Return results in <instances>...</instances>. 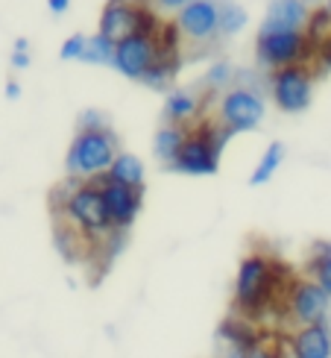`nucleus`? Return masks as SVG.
Returning <instances> with one entry per match:
<instances>
[{
    "mask_svg": "<svg viewBox=\"0 0 331 358\" xmlns=\"http://www.w3.org/2000/svg\"><path fill=\"white\" fill-rule=\"evenodd\" d=\"M120 156V141L115 136V129H85L73 136L68 156H65V168L68 176L77 182H97L100 176H106L112 162Z\"/></svg>",
    "mask_w": 331,
    "mask_h": 358,
    "instance_id": "3",
    "label": "nucleus"
},
{
    "mask_svg": "<svg viewBox=\"0 0 331 358\" xmlns=\"http://www.w3.org/2000/svg\"><path fill=\"white\" fill-rule=\"evenodd\" d=\"M47 6H50L53 15H62V12L71 6V0H47Z\"/></svg>",
    "mask_w": 331,
    "mask_h": 358,
    "instance_id": "32",
    "label": "nucleus"
},
{
    "mask_svg": "<svg viewBox=\"0 0 331 358\" xmlns=\"http://www.w3.org/2000/svg\"><path fill=\"white\" fill-rule=\"evenodd\" d=\"M18 94H21V85L15 83V80H9V83H6V97H9V100H15Z\"/></svg>",
    "mask_w": 331,
    "mask_h": 358,
    "instance_id": "33",
    "label": "nucleus"
},
{
    "mask_svg": "<svg viewBox=\"0 0 331 358\" xmlns=\"http://www.w3.org/2000/svg\"><path fill=\"white\" fill-rule=\"evenodd\" d=\"M115 48H117V44H115L112 38H106L103 33L88 36L82 62H91V65H112V62H115Z\"/></svg>",
    "mask_w": 331,
    "mask_h": 358,
    "instance_id": "22",
    "label": "nucleus"
},
{
    "mask_svg": "<svg viewBox=\"0 0 331 358\" xmlns=\"http://www.w3.org/2000/svg\"><path fill=\"white\" fill-rule=\"evenodd\" d=\"M264 121V97L249 85H232L226 88L217 100V124L229 129L232 136L237 132H252Z\"/></svg>",
    "mask_w": 331,
    "mask_h": 358,
    "instance_id": "7",
    "label": "nucleus"
},
{
    "mask_svg": "<svg viewBox=\"0 0 331 358\" xmlns=\"http://www.w3.org/2000/svg\"><path fill=\"white\" fill-rule=\"evenodd\" d=\"M80 132H85V129H106L109 127V121L103 117V112H97V109H85L82 115H80Z\"/></svg>",
    "mask_w": 331,
    "mask_h": 358,
    "instance_id": "28",
    "label": "nucleus"
},
{
    "mask_svg": "<svg viewBox=\"0 0 331 358\" xmlns=\"http://www.w3.org/2000/svg\"><path fill=\"white\" fill-rule=\"evenodd\" d=\"M53 208H56V220H62L65 227L77 232L88 250L115 244L124 235L112 227L97 182H77V179H71L62 191L53 194Z\"/></svg>",
    "mask_w": 331,
    "mask_h": 358,
    "instance_id": "2",
    "label": "nucleus"
},
{
    "mask_svg": "<svg viewBox=\"0 0 331 358\" xmlns=\"http://www.w3.org/2000/svg\"><path fill=\"white\" fill-rule=\"evenodd\" d=\"M188 138V127H179V124H164L159 127L156 138H153V153L159 162H164V165H173L179 150H182V144Z\"/></svg>",
    "mask_w": 331,
    "mask_h": 358,
    "instance_id": "17",
    "label": "nucleus"
},
{
    "mask_svg": "<svg viewBox=\"0 0 331 358\" xmlns=\"http://www.w3.org/2000/svg\"><path fill=\"white\" fill-rule=\"evenodd\" d=\"M314 62H317L320 71H331V36L320 44L317 50H314Z\"/></svg>",
    "mask_w": 331,
    "mask_h": 358,
    "instance_id": "29",
    "label": "nucleus"
},
{
    "mask_svg": "<svg viewBox=\"0 0 331 358\" xmlns=\"http://www.w3.org/2000/svg\"><path fill=\"white\" fill-rule=\"evenodd\" d=\"M255 56L267 68H290V65H308L314 59V48L305 38L302 29H288V33H258L255 41Z\"/></svg>",
    "mask_w": 331,
    "mask_h": 358,
    "instance_id": "8",
    "label": "nucleus"
},
{
    "mask_svg": "<svg viewBox=\"0 0 331 358\" xmlns=\"http://www.w3.org/2000/svg\"><path fill=\"white\" fill-rule=\"evenodd\" d=\"M305 276L331 294V244L328 241H317L311 247L308 262H305Z\"/></svg>",
    "mask_w": 331,
    "mask_h": 358,
    "instance_id": "19",
    "label": "nucleus"
},
{
    "mask_svg": "<svg viewBox=\"0 0 331 358\" xmlns=\"http://www.w3.org/2000/svg\"><path fill=\"white\" fill-rule=\"evenodd\" d=\"M247 21H249L247 9H240V6H235V3L220 6V36H235V33H240V29L247 27Z\"/></svg>",
    "mask_w": 331,
    "mask_h": 358,
    "instance_id": "24",
    "label": "nucleus"
},
{
    "mask_svg": "<svg viewBox=\"0 0 331 358\" xmlns=\"http://www.w3.org/2000/svg\"><path fill=\"white\" fill-rule=\"evenodd\" d=\"M191 3V0H156L153 9L161 15V12H182L185 6Z\"/></svg>",
    "mask_w": 331,
    "mask_h": 358,
    "instance_id": "30",
    "label": "nucleus"
},
{
    "mask_svg": "<svg viewBox=\"0 0 331 358\" xmlns=\"http://www.w3.org/2000/svg\"><path fill=\"white\" fill-rule=\"evenodd\" d=\"M270 92L281 112L299 115L308 109L311 92H314V71L311 65H290V68H279L270 73Z\"/></svg>",
    "mask_w": 331,
    "mask_h": 358,
    "instance_id": "9",
    "label": "nucleus"
},
{
    "mask_svg": "<svg viewBox=\"0 0 331 358\" xmlns=\"http://www.w3.org/2000/svg\"><path fill=\"white\" fill-rule=\"evenodd\" d=\"M328 315H331V294L314 279L296 276L288 296H284L279 323H284L293 332V329H305V326L328 323Z\"/></svg>",
    "mask_w": 331,
    "mask_h": 358,
    "instance_id": "5",
    "label": "nucleus"
},
{
    "mask_svg": "<svg viewBox=\"0 0 331 358\" xmlns=\"http://www.w3.org/2000/svg\"><path fill=\"white\" fill-rule=\"evenodd\" d=\"M106 179H112V182H117V185L144 191V162L135 156V153H120V156L112 162Z\"/></svg>",
    "mask_w": 331,
    "mask_h": 358,
    "instance_id": "18",
    "label": "nucleus"
},
{
    "mask_svg": "<svg viewBox=\"0 0 331 358\" xmlns=\"http://www.w3.org/2000/svg\"><path fill=\"white\" fill-rule=\"evenodd\" d=\"M296 282L290 264H284L267 250L247 252L237 264L235 291H232V315L264 326L270 317L281 315L284 296Z\"/></svg>",
    "mask_w": 331,
    "mask_h": 358,
    "instance_id": "1",
    "label": "nucleus"
},
{
    "mask_svg": "<svg viewBox=\"0 0 331 358\" xmlns=\"http://www.w3.org/2000/svg\"><path fill=\"white\" fill-rule=\"evenodd\" d=\"M12 68L15 71L29 68V50H12Z\"/></svg>",
    "mask_w": 331,
    "mask_h": 358,
    "instance_id": "31",
    "label": "nucleus"
},
{
    "mask_svg": "<svg viewBox=\"0 0 331 358\" xmlns=\"http://www.w3.org/2000/svg\"><path fill=\"white\" fill-rule=\"evenodd\" d=\"M164 115H168V124H179V127H193L200 124V115H203V100L193 94V92H170L168 100H164Z\"/></svg>",
    "mask_w": 331,
    "mask_h": 358,
    "instance_id": "16",
    "label": "nucleus"
},
{
    "mask_svg": "<svg viewBox=\"0 0 331 358\" xmlns=\"http://www.w3.org/2000/svg\"><path fill=\"white\" fill-rule=\"evenodd\" d=\"M179 65H182V59H179V50H159V59L156 65L149 68V73L144 77V83L149 88H164L176 80L179 73Z\"/></svg>",
    "mask_w": 331,
    "mask_h": 358,
    "instance_id": "20",
    "label": "nucleus"
},
{
    "mask_svg": "<svg viewBox=\"0 0 331 358\" xmlns=\"http://www.w3.org/2000/svg\"><path fill=\"white\" fill-rule=\"evenodd\" d=\"M328 12H331V3H328Z\"/></svg>",
    "mask_w": 331,
    "mask_h": 358,
    "instance_id": "36",
    "label": "nucleus"
},
{
    "mask_svg": "<svg viewBox=\"0 0 331 358\" xmlns=\"http://www.w3.org/2000/svg\"><path fill=\"white\" fill-rule=\"evenodd\" d=\"M97 188L103 194V203H106V212H109V220L117 232H126L135 217L141 215V206H144V191L138 188H126V185H117L112 179L100 176L97 179Z\"/></svg>",
    "mask_w": 331,
    "mask_h": 358,
    "instance_id": "12",
    "label": "nucleus"
},
{
    "mask_svg": "<svg viewBox=\"0 0 331 358\" xmlns=\"http://www.w3.org/2000/svg\"><path fill=\"white\" fill-rule=\"evenodd\" d=\"M244 358H290V355H288V344H284V338L270 332V338L264 341V344L255 347L252 352H247Z\"/></svg>",
    "mask_w": 331,
    "mask_h": 358,
    "instance_id": "25",
    "label": "nucleus"
},
{
    "mask_svg": "<svg viewBox=\"0 0 331 358\" xmlns=\"http://www.w3.org/2000/svg\"><path fill=\"white\" fill-rule=\"evenodd\" d=\"M281 162H284V144L281 141H273L267 147V150L261 153L258 159V165H255L252 176H249V185H264L273 179V173L281 168Z\"/></svg>",
    "mask_w": 331,
    "mask_h": 358,
    "instance_id": "21",
    "label": "nucleus"
},
{
    "mask_svg": "<svg viewBox=\"0 0 331 358\" xmlns=\"http://www.w3.org/2000/svg\"><path fill=\"white\" fill-rule=\"evenodd\" d=\"M159 50L161 48H159L156 36H126V38L117 41L112 68H117V73H124V77H129V80L144 83L149 68L156 65Z\"/></svg>",
    "mask_w": 331,
    "mask_h": 358,
    "instance_id": "10",
    "label": "nucleus"
},
{
    "mask_svg": "<svg viewBox=\"0 0 331 358\" xmlns=\"http://www.w3.org/2000/svg\"><path fill=\"white\" fill-rule=\"evenodd\" d=\"M85 44H88V36L82 33H73L62 41V48H59V59H65V62H71V59H82L85 56Z\"/></svg>",
    "mask_w": 331,
    "mask_h": 358,
    "instance_id": "26",
    "label": "nucleus"
},
{
    "mask_svg": "<svg viewBox=\"0 0 331 358\" xmlns=\"http://www.w3.org/2000/svg\"><path fill=\"white\" fill-rule=\"evenodd\" d=\"M311 18V9L305 0H273L267 6L261 33H288V29H305Z\"/></svg>",
    "mask_w": 331,
    "mask_h": 358,
    "instance_id": "15",
    "label": "nucleus"
},
{
    "mask_svg": "<svg viewBox=\"0 0 331 358\" xmlns=\"http://www.w3.org/2000/svg\"><path fill=\"white\" fill-rule=\"evenodd\" d=\"M290 358H331V323L293 329L284 338Z\"/></svg>",
    "mask_w": 331,
    "mask_h": 358,
    "instance_id": "14",
    "label": "nucleus"
},
{
    "mask_svg": "<svg viewBox=\"0 0 331 358\" xmlns=\"http://www.w3.org/2000/svg\"><path fill=\"white\" fill-rule=\"evenodd\" d=\"M161 15L153 6H135L129 0H106L100 12V29L115 44L126 36H159Z\"/></svg>",
    "mask_w": 331,
    "mask_h": 358,
    "instance_id": "6",
    "label": "nucleus"
},
{
    "mask_svg": "<svg viewBox=\"0 0 331 358\" xmlns=\"http://www.w3.org/2000/svg\"><path fill=\"white\" fill-rule=\"evenodd\" d=\"M229 80H232V65L229 62H214L205 73L208 88H223V85H229Z\"/></svg>",
    "mask_w": 331,
    "mask_h": 358,
    "instance_id": "27",
    "label": "nucleus"
},
{
    "mask_svg": "<svg viewBox=\"0 0 331 358\" xmlns=\"http://www.w3.org/2000/svg\"><path fill=\"white\" fill-rule=\"evenodd\" d=\"M129 3H135V6H153L156 0H129Z\"/></svg>",
    "mask_w": 331,
    "mask_h": 358,
    "instance_id": "35",
    "label": "nucleus"
},
{
    "mask_svg": "<svg viewBox=\"0 0 331 358\" xmlns=\"http://www.w3.org/2000/svg\"><path fill=\"white\" fill-rule=\"evenodd\" d=\"M328 36H331V12H328V6L311 12V18H308V24H305V38L311 41V48L317 50Z\"/></svg>",
    "mask_w": 331,
    "mask_h": 358,
    "instance_id": "23",
    "label": "nucleus"
},
{
    "mask_svg": "<svg viewBox=\"0 0 331 358\" xmlns=\"http://www.w3.org/2000/svg\"><path fill=\"white\" fill-rule=\"evenodd\" d=\"M232 138L229 129H223L217 121H200L188 129V138L179 150L170 171L188 176H214L220 168V153L226 141Z\"/></svg>",
    "mask_w": 331,
    "mask_h": 358,
    "instance_id": "4",
    "label": "nucleus"
},
{
    "mask_svg": "<svg viewBox=\"0 0 331 358\" xmlns=\"http://www.w3.org/2000/svg\"><path fill=\"white\" fill-rule=\"evenodd\" d=\"M15 50H29V41L27 38H15Z\"/></svg>",
    "mask_w": 331,
    "mask_h": 358,
    "instance_id": "34",
    "label": "nucleus"
},
{
    "mask_svg": "<svg viewBox=\"0 0 331 358\" xmlns=\"http://www.w3.org/2000/svg\"><path fill=\"white\" fill-rule=\"evenodd\" d=\"M267 338H270V332L264 329V326L252 323V320H244L237 315H229L220 323V329H217L220 350L223 352H237V355L252 352L255 347H261Z\"/></svg>",
    "mask_w": 331,
    "mask_h": 358,
    "instance_id": "13",
    "label": "nucleus"
},
{
    "mask_svg": "<svg viewBox=\"0 0 331 358\" xmlns=\"http://www.w3.org/2000/svg\"><path fill=\"white\" fill-rule=\"evenodd\" d=\"M179 33H182V41L191 44H208L214 36H220V6L217 0H191V3L176 12Z\"/></svg>",
    "mask_w": 331,
    "mask_h": 358,
    "instance_id": "11",
    "label": "nucleus"
}]
</instances>
